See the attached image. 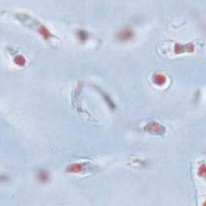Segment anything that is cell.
<instances>
[{
    "label": "cell",
    "mask_w": 206,
    "mask_h": 206,
    "mask_svg": "<svg viewBox=\"0 0 206 206\" xmlns=\"http://www.w3.org/2000/svg\"><path fill=\"white\" fill-rule=\"evenodd\" d=\"M37 178H38L40 182H41V183H46V182H48V180H49V175H48V173L46 171L41 170V171H39V173L37 174Z\"/></svg>",
    "instance_id": "3"
},
{
    "label": "cell",
    "mask_w": 206,
    "mask_h": 206,
    "mask_svg": "<svg viewBox=\"0 0 206 206\" xmlns=\"http://www.w3.org/2000/svg\"><path fill=\"white\" fill-rule=\"evenodd\" d=\"M68 171L73 173H79L82 171V166L80 164H73L68 167Z\"/></svg>",
    "instance_id": "4"
},
{
    "label": "cell",
    "mask_w": 206,
    "mask_h": 206,
    "mask_svg": "<svg viewBox=\"0 0 206 206\" xmlns=\"http://www.w3.org/2000/svg\"><path fill=\"white\" fill-rule=\"evenodd\" d=\"M166 81H167L166 76H165L164 74H162V73H156V74L154 75V76H153V81H154V83H155L156 85H158V86L164 85V84L166 82Z\"/></svg>",
    "instance_id": "2"
},
{
    "label": "cell",
    "mask_w": 206,
    "mask_h": 206,
    "mask_svg": "<svg viewBox=\"0 0 206 206\" xmlns=\"http://www.w3.org/2000/svg\"><path fill=\"white\" fill-rule=\"evenodd\" d=\"M134 37V32L129 28H124L118 33V39L121 41L127 42Z\"/></svg>",
    "instance_id": "1"
},
{
    "label": "cell",
    "mask_w": 206,
    "mask_h": 206,
    "mask_svg": "<svg viewBox=\"0 0 206 206\" xmlns=\"http://www.w3.org/2000/svg\"><path fill=\"white\" fill-rule=\"evenodd\" d=\"M205 164H202L199 168V176H205Z\"/></svg>",
    "instance_id": "8"
},
{
    "label": "cell",
    "mask_w": 206,
    "mask_h": 206,
    "mask_svg": "<svg viewBox=\"0 0 206 206\" xmlns=\"http://www.w3.org/2000/svg\"><path fill=\"white\" fill-rule=\"evenodd\" d=\"M40 32L41 33V35L44 36V38H45V40H48V39L49 38V36H50V32H49V31H48V29L46 28L45 27H44V26L40 27Z\"/></svg>",
    "instance_id": "6"
},
{
    "label": "cell",
    "mask_w": 206,
    "mask_h": 206,
    "mask_svg": "<svg viewBox=\"0 0 206 206\" xmlns=\"http://www.w3.org/2000/svg\"><path fill=\"white\" fill-rule=\"evenodd\" d=\"M78 38H79L80 40L85 41L86 39H87V34H86V32H83V31H81V32H78Z\"/></svg>",
    "instance_id": "7"
},
{
    "label": "cell",
    "mask_w": 206,
    "mask_h": 206,
    "mask_svg": "<svg viewBox=\"0 0 206 206\" xmlns=\"http://www.w3.org/2000/svg\"><path fill=\"white\" fill-rule=\"evenodd\" d=\"M15 63L17 64V65H20V66H23L26 63V60L24 57H23L22 55H18L15 57Z\"/></svg>",
    "instance_id": "5"
}]
</instances>
